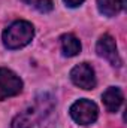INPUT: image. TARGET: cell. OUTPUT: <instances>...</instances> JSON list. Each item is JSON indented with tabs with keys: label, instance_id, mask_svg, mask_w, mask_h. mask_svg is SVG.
Wrapping results in <instances>:
<instances>
[{
	"label": "cell",
	"instance_id": "6da1fadb",
	"mask_svg": "<svg viewBox=\"0 0 127 128\" xmlns=\"http://www.w3.org/2000/svg\"><path fill=\"white\" fill-rule=\"evenodd\" d=\"M34 27L29 21H15L2 34L3 45L8 49H20L27 46L33 40Z\"/></svg>",
	"mask_w": 127,
	"mask_h": 128
},
{
	"label": "cell",
	"instance_id": "7a4b0ae2",
	"mask_svg": "<svg viewBox=\"0 0 127 128\" xmlns=\"http://www.w3.org/2000/svg\"><path fill=\"white\" fill-rule=\"evenodd\" d=\"M70 116L79 125H91L99 116V107L94 101L82 98L70 106Z\"/></svg>",
	"mask_w": 127,
	"mask_h": 128
},
{
	"label": "cell",
	"instance_id": "3957f363",
	"mask_svg": "<svg viewBox=\"0 0 127 128\" xmlns=\"http://www.w3.org/2000/svg\"><path fill=\"white\" fill-rule=\"evenodd\" d=\"M23 91V80L9 68H0V101L18 96Z\"/></svg>",
	"mask_w": 127,
	"mask_h": 128
},
{
	"label": "cell",
	"instance_id": "277c9868",
	"mask_svg": "<svg viewBox=\"0 0 127 128\" xmlns=\"http://www.w3.org/2000/svg\"><path fill=\"white\" fill-rule=\"evenodd\" d=\"M70 80L81 90H94L96 88V73L94 68L88 63H81L70 70Z\"/></svg>",
	"mask_w": 127,
	"mask_h": 128
},
{
	"label": "cell",
	"instance_id": "5b68a950",
	"mask_svg": "<svg viewBox=\"0 0 127 128\" xmlns=\"http://www.w3.org/2000/svg\"><path fill=\"white\" fill-rule=\"evenodd\" d=\"M96 52L99 57L105 58L112 66H115V67L121 66V58H120V54L117 49V43L112 36H109V34L100 36V39L96 43Z\"/></svg>",
	"mask_w": 127,
	"mask_h": 128
},
{
	"label": "cell",
	"instance_id": "8992f818",
	"mask_svg": "<svg viewBox=\"0 0 127 128\" xmlns=\"http://www.w3.org/2000/svg\"><path fill=\"white\" fill-rule=\"evenodd\" d=\"M102 100H103V104L106 107L108 112H118V109L121 107L123 101H124V96H123V91L117 86H109L103 96H102Z\"/></svg>",
	"mask_w": 127,
	"mask_h": 128
},
{
	"label": "cell",
	"instance_id": "52a82bcc",
	"mask_svg": "<svg viewBox=\"0 0 127 128\" xmlns=\"http://www.w3.org/2000/svg\"><path fill=\"white\" fill-rule=\"evenodd\" d=\"M126 8V0H97V9L105 16H115Z\"/></svg>",
	"mask_w": 127,
	"mask_h": 128
},
{
	"label": "cell",
	"instance_id": "ba28073f",
	"mask_svg": "<svg viewBox=\"0 0 127 128\" xmlns=\"http://www.w3.org/2000/svg\"><path fill=\"white\" fill-rule=\"evenodd\" d=\"M60 43H61V51H63V55L66 57H76L79 52H81V42L76 36L67 33L63 34L60 37Z\"/></svg>",
	"mask_w": 127,
	"mask_h": 128
},
{
	"label": "cell",
	"instance_id": "9c48e42d",
	"mask_svg": "<svg viewBox=\"0 0 127 128\" xmlns=\"http://www.w3.org/2000/svg\"><path fill=\"white\" fill-rule=\"evenodd\" d=\"M33 4H34V8H36L39 12H42V14H48V12H51L52 8H54L52 0H34Z\"/></svg>",
	"mask_w": 127,
	"mask_h": 128
},
{
	"label": "cell",
	"instance_id": "30bf717a",
	"mask_svg": "<svg viewBox=\"0 0 127 128\" xmlns=\"http://www.w3.org/2000/svg\"><path fill=\"white\" fill-rule=\"evenodd\" d=\"M64 3H66V6H69V8H78V6H81L85 0H63Z\"/></svg>",
	"mask_w": 127,
	"mask_h": 128
},
{
	"label": "cell",
	"instance_id": "8fae6325",
	"mask_svg": "<svg viewBox=\"0 0 127 128\" xmlns=\"http://www.w3.org/2000/svg\"><path fill=\"white\" fill-rule=\"evenodd\" d=\"M23 2H24V3H33L34 0H23Z\"/></svg>",
	"mask_w": 127,
	"mask_h": 128
}]
</instances>
